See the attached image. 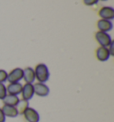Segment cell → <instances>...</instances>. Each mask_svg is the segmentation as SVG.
I'll list each match as a JSON object with an SVG mask.
<instances>
[{"label":"cell","instance_id":"1","mask_svg":"<svg viewBox=\"0 0 114 122\" xmlns=\"http://www.w3.org/2000/svg\"><path fill=\"white\" fill-rule=\"evenodd\" d=\"M35 72V78L39 83H45L49 79L50 72L47 66L44 63H38L34 70Z\"/></svg>","mask_w":114,"mask_h":122},{"label":"cell","instance_id":"2","mask_svg":"<svg viewBox=\"0 0 114 122\" xmlns=\"http://www.w3.org/2000/svg\"><path fill=\"white\" fill-rule=\"evenodd\" d=\"M95 39L98 42V44L103 47H107L111 45L112 42L111 36L106 33V32H102V31H97L95 33Z\"/></svg>","mask_w":114,"mask_h":122},{"label":"cell","instance_id":"3","mask_svg":"<svg viewBox=\"0 0 114 122\" xmlns=\"http://www.w3.org/2000/svg\"><path fill=\"white\" fill-rule=\"evenodd\" d=\"M23 117H24V120L25 122H38L39 121V114L38 112L33 108H30V107H28L25 112H23Z\"/></svg>","mask_w":114,"mask_h":122},{"label":"cell","instance_id":"4","mask_svg":"<svg viewBox=\"0 0 114 122\" xmlns=\"http://www.w3.org/2000/svg\"><path fill=\"white\" fill-rule=\"evenodd\" d=\"M23 78V70L21 68H15L7 76V81L9 83H16L21 80Z\"/></svg>","mask_w":114,"mask_h":122},{"label":"cell","instance_id":"5","mask_svg":"<svg viewBox=\"0 0 114 122\" xmlns=\"http://www.w3.org/2000/svg\"><path fill=\"white\" fill-rule=\"evenodd\" d=\"M34 87V94H36L37 96H41V97H45L47 96L50 93V89L47 86L45 83H39L37 82L36 84L33 85Z\"/></svg>","mask_w":114,"mask_h":122},{"label":"cell","instance_id":"6","mask_svg":"<svg viewBox=\"0 0 114 122\" xmlns=\"http://www.w3.org/2000/svg\"><path fill=\"white\" fill-rule=\"evenodd\" d=\"M98 15L103 20H111L112 19H114V9L111 6L102 7L100 10H99Z\"/></svg>","mask_w":114,"mask_h":122},{"label":"cell","instance_id":"7","mask_svg":"<svg viewBox=\"0 0 114 122\" xmlns=\"http://www.w3.org/2000/svg\"><path fill=\"white\" fill-rule=\"evenodd\" d=\"M34 94V87L33 84H28L26 83L24 86H22V89H21V96H22V100L25 101H29L33 97Z\"/></svg>","mask_w":114,"mask_h":122},{"label":"cell","instance_id":"8","mask_svg":"<svg viewBox=\"0 0 114 122\" xmlns=\"http://www.w3.org/2000/svg\"><path fill=\"white\" fill-rule=\"evenodd\" d=\"M95 56H96L98 61H106L109 60L111 54H110V52H109L107 47L100 46V47H98L97 49H96V51H95Z\"/></svg>","mask_w":114,"mask_h":122},{"label":"cell","instance_id":"9","mask_svg":"<svg viewBox=\"0 0 114 122\" xmlns=\"http://www.w3.org/2000/svg\"><path fill=\"white\" fill-rule=\"evenodd\" d=\"M21 89H22V85L19 82H16V83H10L7 86L6 91L8 95H18L21 93Z\"/></svg>","mask_w":114,"mask_h":122},{"label":"cell","instance_id":"10","mask_svg":"<svg viewBox=\"0 0 114 122\" xmlns=\"http://www.w3.org/2000/svg\"><path fill=\"white\" fill-rule=\"evenodd\" d=\"M112 22L111 20H103L101 19L97 21V28L99 31H102V32H106L107 33L108 31H110L112 30Z\"/></svg>","mask_w":114,"mask_h":122},{"label":"cell","instance_id":"11","mask_svg":"<svg viewBox=\"0 0 114 122\" xmlns=\"http://www.w3.org/2000/svg\"><path fill=\"white\" fill-rule=\"evenodd\" d=\"M26 83L28 84H33V82L35 81V72L34 70L30 67H27L23 70V78Z\"/></svg>","mask_w":114,"mask_h":122},{"label":"cell","instance_id":"12","mask_svg":"<svg viewBox=\"0 0 114 122\" xmlns=\"http://www.w3.org/2000/svg\"><path fill=\"white\" fill-rule=\"evenodd\" d=\"M1 110H2L4 114H5V117H9V118H15L19 114L16 107H14V106L4 105L3 108L1 109Z\"/></svg>","mask_w":114,"mask_h":122},{"label":"cell","instance_id":"13","mask_svg":"<svg viewBox=\"0 0 114 122\" xmlns=\"http://www.w3.org/2000/svg\"><path fill=\"white\" fill-rule=\"evenodd\" d=\"M4 105H9V106H14L16 107L17 104L20 102V99L18 97V95H7L5 99L3 100Z\"/></svg>","mask_w":114,"mask_h":122},{"label":"cell","instance_id":"14","mask_svg":"<svg viewBox=\"0 0 114 122\" xmlns=\"http://www.w3.org/2000/svg\"><path fill=\"white\" fill-rule=\"evenodd\" d=\"M28 107H30V106H29V101H25V100H22V99L20 100L19 103H18L16 106L18 113L21 114V115H22L23 112H25V110H26Z\"/></svg>","mask_w":114,"mask_h":122},{"label":"cell","instance_id":"15","mask_svg":"<svg viewBox=\"0 0 114 122\" xmlns=\"http://www.w3.org/2000/svg\"><path fill=\"white\" fill-rule=\"evenodd\" d=\"M6 95V86L4 85V83H0V100H4Z\"/></svg>","mask_w":114,"mask_h":122},{"label":"cell","instance_id":"16","mask_svg":"<svg viewBox=\"0 0 114 122\" xmlns=\"http://www.w3.org/2000/svg\"><path fill=\"white\" fill-rule=\"evenodd\" d=\"M7 72L5 70H0V83H4L7 80Z\"/></svg>","mask_w":114,"mask_h":122},{"label":"cell","instance_id":"17","mask_svg":"<svg viewBox=\"0 0 114 122\" xmlns=\"http://www.w3.org/2000/svg\"><path fill=\"white\" fill-rule=\"evenodd\" d=\"M99 0H83V2L87 6H92L94 5H96Z\"/></svg>","mask_w":114,"mask_h":122},{"label":"cell","instance_id":"18","mask_svg":"<svg viewBox=\"0 0 114 122\" xmlns=\"http://www.w3.org/2000/svg\"><path fill=\"white\" fill-rule=\"evenodd\" d=\"M108 47H110V48H108V50H109V52H110V54L111 55H114V52H113V47H114V42L112 41L111 43V45L108 46Z\"/></svg>","mask_w":114,"mask_h":122},{"label":"cell","instance_id":"19","mask_svg":"<svg viewBox=\"0 0 114 122\" xmlns=\"http://www.w3.org/2000/svg\"><path fill=\"white\" fill-rule=\"evenodd\" d=\"M0 122H5V116L3 113L1 109H0Z\"/></svg>","mask_w":114,"mask_h":122},{"label":"cell","instance_id":"20","mask_svg":"<svg viewBox=\"0 0 114 122\" xmlns=\"http://www.w3.org/2000/svg\"><path fill=\"white\" fill-rule=\"evenodd\" d=\"M101 1H107V0H101Z\"/></svg>","mask_w":114,"mask_h":122}]
</instances>
